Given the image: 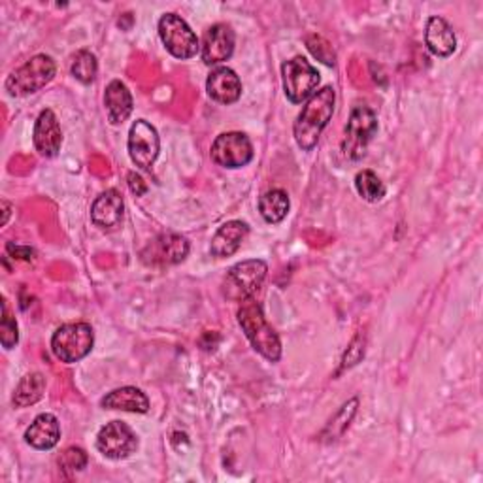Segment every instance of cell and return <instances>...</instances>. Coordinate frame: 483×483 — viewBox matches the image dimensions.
<instances>
[{
    "label": "cell",
    "mask_w": 483,
    "mask_h": 483,
    "mask_svg": "<svg viewBox=\"0 0 483 483\" xmlns=\"http://www.w3.org/2000/svg\"><path fill=\"white\" fill-rule=\"evenodd\" d=\"M334 102H336V93L331 86L315 91L308 98L293 128L294 140H297L303 151H312L317 146L321 132H324V128L329 125L334 114Z\"/></svg>",
    "instance_id": "1"
},
{
    "label": "cell",
    "mask_w": 483,
    "mask_h": 483,
    "mask_svg": "<svg viewBox=\"0 0 483 483\" xmlns=\"http://www.w3.org/2000/svg\"><path fill=\"white\" fill-rule=\"evenodd\" d=\"M238 324L246 338L252 342L253 350L259 352L266 361L278 363L282 359L280 336L268 325L261 304L253 297L242 301V306L238 310Z\"/></svg>",
    "instance_id": "2"
},
{
    "label": "cell",
    "mask_w": 483,
    "mask_h": 483,
    "mask_svg": "<svg viewBox=\"0 0 483 483\" xmlns=\"http://www.w3.org/2000/svg\"><path fill=\"white\" fill-rule=\"evenodd\" d=\"M57 65L49 56H35L14 70L6 79V91L12 97H26L44 89L56 77Z\"/></svg>",
    "instance_id": "3"
},
{
    "label": "cell",
    "mask_w": 483,
    "mask_h": 483,
    "mask_svg": "<svg viewBox=\"0 0 483 483\" xmlns=\"http://www.w3.org/2000/svg\"><path fill=\"white\" fill-rule=\"evenodd\" d=\"M95 344V333L89 324L61 325L51 338V350L61 363L72 365L86 359Z\"/></svg>",
    "instance_id": "4"
},
{
    "label": "cell",
    "mask_w": 483,
    "mask_h": 483,
    "mask_svg": "<svg viewBox=\"0 0 483 483\" xmlns=\"http://www.w3.org/2000/svg\"><path fill=\"white\" fill-rule=\"evenodd\" d=\"M375 132H378V118L374 110L365 104L355 106L345 125V139L342 142L344 155L352 160L363 159Z\"/></svg>",
    "instance_id": "5"
},
{
    "label": "cell",
    "mask_w": 483,
    "mask_h": 483,
    "mask_svg": "<svg viewBox=\"0 0 483 483\" xmlns=\"http://www.w3.org/2000/svg\"><path fill=\"white\" fill-rule=\"evenodd\" d=\"M283 91L289 102H306L321 84V74L304 57H293L282 65Z\"/></svg>",
    "instance_id": "6"
},
{
    "label": "cell",
    "mask_w": 483,
    "mask_h": 483,
    "mask_svg": "<svg viewBox=\"0 0 483 483\" xmlns=\"http://www.w3.org/2000/svg\"><path fill=\"white\" fill-rule=\"evenodd\" d=\"M159 36L172 56L181 61L193 59L200 49L199 38L193 33L191 26L176 14H165L163 17H160Z\"/></svg>",
    "instance_id": "7"
},
{
    "label": "cell",
    "mask_w": 483,
    "mask_h": 483,
    "mask_svg": "<svg viewBox=\"0 0 483 483\" xmlns=\"http://www.w3.org/2000/svg\"><path fill=\"white\" fill-rule=\"evenodd\" d=\"M253 146L244 132H223L211 144V160L223 169H242L253 160Z\"/></svg>",
    "instance_id": "8"
},
{
    "label": "cell",
    "mask_w": 483,
    "mask_h": 483,
    "mask_svg": "<svg viewBox=\"0 0 483 483\" xmlns=\"http://www.w3.org/2000/svg\"><path fill=\"white\" fill-rule=\"evenodd\" d=\"M268 274V266L261 259H250L234 264L227 276V294L236 301H246L261 289Z\"/></svg>",
    "instance_id": "9"
},
{
    "label": "cell",
    "mask_w": 483,
    "mask_h": 483,
    "mask_svg": "<svg viewBox=\"0 0 483 483\" xmlns=\"http://www.w3.org/2000/svg\"><path fill=\"white\" fill-rule=\"evenodd\" d=\"M97 449L106 459L123 461L139 449V437L123 421L106 423L97 435Z\"/></svg>",
    "instance_id": "10"
},
{
    "label": "cell",
    "mask_w": 483,
    "mask_h": 483,
    "mask_svg": "<svg viewBox=\"0 0 483 483\" xmlns=\"http://www.w3.org/2000/svg\"><path fill=\"white\" fill-rule=\"evenodd\" d=\"M160 151L157 128L146 119L134 121L128 130V155L132 163L142 170H151Z\"/></svg>",
    "instance_id": "11"
},
{
    "label": "cell",
    "mask_w": 483,
    "mask_h": 483,
    "mask_svg": "<svg viewBox=\"0 0 483 483\" xmlns=\"http://www.w3.org/2000/svg\"><path fill=\"white\" fill-rule=\"evenodd\" d=\"M190 242L187 238L174 234V232H165L159 234L151 244L142 252V259L148 264L153 266H167V264H180L185 261V257L190 255Z\"/></svg>",
    "instance_id": "12"
},
{
    "label": "cell",
    "mask_w": 483,
    "mask_h": 483,
    "mask_svg": "<svg viewBox=\"0 0 483 483\" xmlns=\"http://www.w3.org/2000/svg\"><path fill=\"white\" fill-rule=\"evenodd\" d=\"M236 36L234 31L225 23L211 25L204 35L202 46H200V56L206 65H220L227 59H231L234 51Z\"/></svg>",
    "instance_id": "13"
},
{
    "label": "cell",
    "mask_w": 483,
    "mask_h": 483,
    "mask_svg": "<svg viewBox=\"0 0 483 483\" xmlns=\"http://www.w3.org/2000/svg\"><path fill=\"white\" fill-rule=\"evenodd\" d=\"M125 216V202L118 190H106L91 208V220L102 231H116Z\"/></svg>",
    "instance_id": "14"
},
{
    "label": "cell",
    "mask_w": 483,
    "mask_h": 483,
    "mask_svg": "<svg viewBox=\"0 0 483 483\" xmlns=\"http://www.w3.org/2000/svg\"><path fill=\"white\" fill-rule=\"evenodd\" d=\"M35 148L44 157H56L63 146V130L53 110H44L35 123Z\"/></svg>",
    "instance_id": "15"
},
{
    "label": "cell",
    "mask_w": 483,
    "mask_h": 483,
    "mask_svg": "<svg viewBox=\"0 0 483 483\" xmlns=\"http://www.w3.org/2000/svg\"><path fill=\"white\" fill-rule=\"evenodd\" d=\"M206 91L211 100L220 104H234L242 97V82L232 68L220 67L211 70L206 79Z\"/></svg>",
    "instance_id": "16"
},
{
    "label": "cell",
    "mask_w": 483,
    "mask_h": 483,
    "mask_svg": "<svg viewBox=\"0 0 483 483\" xmlns=\"http://www.w3.org/2000/svg\"><path fill=\"white\" fill-rule=\"evenodd\" d=\"M425 44L433 56L449 57L457 49V36H455L453 26L444 17L433 15L426 21Z\"/></svg>",
    "instance_id": "17"
},
{
    "label": "cell",
    "mask_w": 483,
    "mask_h": 483,
    "mask_svg": "<svg viewBox=\"0 0 483 483\" xmlns=\"http://www.w3.org/2000/svg\"><path fill=\"white\" fill-rule=\"evenodd\" d=\"M61 440V425L53 414H40L25 431V442L35 449H53Z\"/></svg>",
    "instance_id": "18"
},
{
    "label": "cell",
    "mask_w": 483,
    "mask_h": 483,
    "mask_svg": "<svg viewBox=\"0 0 483 483\" xmlns=\"http://www.w3.org/2000/svg\"><path fill=\"white\" fill-rule=\"evenodd\" d=\"M250 234V227L244 221H229L225 225H221L216 232V236L211 238V246H210V253L218 259H225L234 255L240 246L244 244L246 236Z\"/></svg>",
    "instance_id": "19"
},
{
    "label": "cell",
    "mask_w": 483,
    "mask_h": 483,
    "mask_svg": "<svg viewBox=\"0 0 483 483\" xmlns=\"http://www.w3.org/2000/svg\"><path fill=\"white\" fill-rule=\"evenodd\" d=\"M104 106L106 114H108V121L112 125H123L130 118L134 110V100L128 87L119 82V79H114V82L106 87Z\"/></svg>",
    "instance_id": "20"
},
{
    "label": "cell",
    "mask_w": 483,
    "mask_h": 483,
    "mask_svg": "<svg viewBox=\"0 0 483 483\" xmlns=\"http://www.w3.org/2000/svg\"><path fill=\"white\" fill-rule=\"evenodd\" d=\"M102 408L106 410H121L130 414H148L149 398L139 387H121L106 395L100 400Z\"/></svg>",
    "instance_id": "21"
},
{
    "label": "cell",
    "mask_w": 483,
    "mask_h": 483,
    "mask_svg": "<svg viewBox=\"0 0 483 483\" xmlns=\"http://www.w3.org/2000/svg\"><path fill=\"white\" fill-rule=\"evenodd\" d=\"M357 408H359V398L347 400L345 405L334 414V417L325 425L324 431H321L319 440L325 442V444H333L338 438H342L347 428H350V425L357 414Z\"/></svg>",
    "instance_id": "22"
},
{
    "label": "cell",
    "mask_w": 483,
    "mask_h": 483,
    "mask_svg": "<svg viewBox=\"0 0 483 483\" xmlns=\"http://www.w3.org/2000/svg\"><path fill=\"white\" fill-rule=\"evenodd\" d=\"M291 202L283 190H271L259 199V211L266 223H282L289 213Z\"/></svg>",
    "instance_id": "23"
},
{
    "label": "cell",
    "mask_w": 483,
    "mask_h": 483,
    "mask_svg": "<svg viewBox=\"0 0 483 483\" xmlns=\"http://www.w3.org/2000/svg\"><path fill=\"white\" fill-rule=\"evenodd\" d=\"M46 391V378L40 372H33V374H26L25 378L19 382V385L15 387L14 393V406L15 408H26V406H33L36 402L44 396Z\"/></svg>",
    "instance_id": "24"
},
{
    "label": "cell",
    "mask_w": 483,
    "mask_h": 483,
    "mask_svg": "<svg viewBox=\"0 0 483 483\" xmlns=\"http://www.w3.org/2000/svg\"><path fill=\"white\" fill-rule=\"evenodd\" d=\"M355 190L366 202H378L385 197V185L372 170H361L355 176Z\"/></svg>",
    "instance_id": "25"
},
{
    "label": "cell",
    "mask_w": 483,
    "mask_h": 483,
    "mask_svg": "<svg viewBox=\"0 0 483 483\" xmlns=\"http://www.w3.org/2000/svg\"><path fill=\"white\" fill-rule=\"evenodd\" d=\"M97 72H98V63L93 53L87 49L77 51L72 63V76L77 79V82L89 86L97 77Z\"/></svg>",
    "instance_id": "26"
},
{
    "label": "cell",
    "mask_w": 483,
    "mask_h": 483,
    "mask_svg": "<svg viewBox=\"0 0 483 483\" xmlns=\"http://www.w3.org/2000/svg\"><path fill=\"white\" fill-rule=\"evenodd\" d=\"M306 46L310 49L312 56L315 59H319L324 65L327 67H334L336 65V53L334 47L331 46V42H327L324 36L319 35H310L306 36Z\"/></svg>",
    "instance_id": "27"
},
{
    "label": "cell",
    "mask_w": 483,
    "mask_h": 483,
    "mask_svg": "<svg viewBox=\"0 0 483 483\" xmlns=\"http://www.w3.org/2000/svg\"><path fill=\"white\" fill-rule=\"evenodd\" d=\"M0 342H3L5 350H12L19 342V329L15 317L10 315L6 301H3V324H0Z\"/></svg>",
    "instance_id": "28"
},
{
    "label": "cell",
    "mask_w": 483,
    "mask_h": 483,
    "mask_svg": "<svg viewBox=\"0 0 483 483\" xmlns=\"http://www.w3.org/2000/svg\"><path fill=\"white\" fill-rule=\"evenodd\" d=\"M87 453L82 447H68L59 459V467L67 472V474H74L84 470L87 467Z\"/></svg>",
    "instance_id": "29"
},
{
    "label": "cell",
    "mask_w": 483,
    "mask_h": 483,
    "mask_svg": "<svg viewBox=\"0 0 483 483\" xmlns=\"http://www.w3.org/2000/svg\"><path fill=\"white\" fill-rule=\"evenodd\" d=\"M365 345H366V336H365V333H359L342 357L340 372H345L347 368H354L355 365H359L365 359V350H366Z\"/></svg>",
    "instance_id": "30"
},
{
    "label": "cell",
    "mask_w": 483,
    "mask_h": 483,
    "mask_svg": "<svg viewBox=\"0 0 483 483\" xmlns=\"http://www.w3.org/2000/svg\"><path fill=\"white\" fill-rule=\"evenodd\" d=\"M6 252L10 255H14V259H21V261H26V262H31L35 261V250L33 248H26V246H15L14 242H10V244L6 246Z\"/></svg>",
    "instance_id": "31"
},
{
    "label": "cell",
    "mask_w": 483,
    "mask_h": 483,
    "mask_svg": "<svg viewBox=\"0 0 483 483\" xmlns=\"http://www.w3.org/2000/svg\"><path fill=\"white\" fill-rule=\"evenodd\" d=\"M127 181H128L130 191H132L134 195H137V197H142V195L148 193V185H146V181L142 180L140 174H137V172H128Z\"/></svg>",
    "instance_id": "32"
},
{
    "label": "cell",
    "mask_w": 483,
    "mask_h": 483,
    "mask_svg": "<svg viewBox=\"0 0 483 483\" xmlns=\"http://www.w3.org/2000/svg\"><path fill=\"white\" fill-rule=\"evenodd\" d=\"M3 210H5V218H3V225H6L8 223V218H10V211H12V206L6 202V200H3Z\"/></svg>",
    "instance_id": "33"
}]
</instances>
